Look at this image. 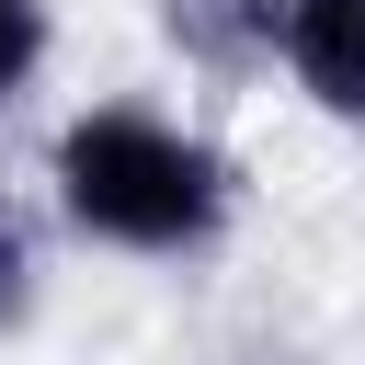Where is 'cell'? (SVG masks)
<instances>
[{
    "label": "cell",
    "instance_id": "cell-1",
    "mask_svg": "<svg viewBox=\"0 0 365 365\" xmlns=\"http://www.w3.org/2000/svg\"><path fill=\"white\" fill-rule=\"evenodd\" d=\"M46 182H57V217L125 262H194L240 217V171L148 103H80L46 148Z\"/></svg>",
    "mask_w": 365,
    "mask_h": 365
},
{
    "label": "cell",
    "instance_id": "cell-2",
    "mask_svg": "<svg viewBox=\"0 0 365 365\" xmlns=\"http://www.w3.org/2000/svg\"><path fill=\"white\" fill-rule=\"evenodd\" d=\"M274 68L308 114L365 137V0H274Z\"/></svg>",
    "mask_w": 365,
    "mask_h": 365
},
{
    "label": "cell",
    "instance_id": "cell-3",
    "mask_svg": "<svg viewBox=\"0 0 365 365\" xmlns=\"http://www.w3.org/2000/svg\"><path fill=\"white\" fill-rule=\"evenodd\" d=\"M160 23L194 68H262L274 57V0H160Z\"/></svg>",
    "mask_w": 365,
    "mask_h": 365
},
{
    "label": "cell",
    "instance_id": "cell-4",
    "mask_svg": "<svg viewBox=\"0 0 365 365\" xmlns=\"http://www.w3.org/2000/svg\"><path fill=\"white\" fill-rule=\"evenodd\" d=\"M46 46H57V23H46V0H0V103H11V91H34V68H46Z\"/></svg>",
    "mask_w": 365,
    "mask_h": 365
},
{
    "label": "cell",
    "instance_id": "cell-5",
    "mask_svg": "<svg viewBox=\"0 0 365 365\" xmlns=\"http://www.w3.org/2000/svg\"><path fill=\"white\" fill-rule=\"evenodd\" d=\"M11 262H23V251H11V228H0V297H11Z\"/></svg>",
    "mask_w": 365,
    "mask_h": 365
}]
</instances>
